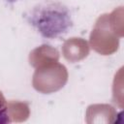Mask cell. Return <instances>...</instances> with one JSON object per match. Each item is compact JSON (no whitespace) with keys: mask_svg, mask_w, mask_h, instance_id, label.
I'll use <instances>...</instances> for the list:
<instances>
[{"mask_svg":"<svg viewBox=\"0 0 124 124\" xmlns=\"http://www.w3.org/2000/svg\"><path fill=\"white\" fill-rule=\"evenodd\" d=\"M11 122V116L9 113V107L6 98L0 91V124H7Z\"/></svg>","mask_w":124,"mask_h":124,"instance_id":"7a4b0ae2","label":"cell"},{"mask_svg":"<svg viewBox=\"0 0 124 124\" xmlns=\"http://www.w3.org/2000/svg\"><path fill=\"white\" fill-rule=\"evenodd\" d=\"M27 22L45 39H58L73 27L69 8L58 1H46L36 5L26 16Z\"/></svg>","mask_w":124,"mask_h":124,"instance_id":"6da1fadb","label":"cell"}]
</instances>
